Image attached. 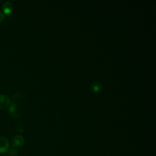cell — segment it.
Segmentation results:
<instances>
[{
  "label": "cell",
  "mask_w": 156,
  "mask_h": 156,
  "mask_svg": "<svg viewBox=\"0 0 156 156\" xmlns=\"http://www.w3.org/2000/svg\"><path fill=\"white\" fill-rule=\"evenodd\" d=\"M10 115L14 118H18L21 115V108L20 107L15 104V103H11L9 109Z\"/></svg>",
  "instance_id": "obj_1"
},
{
  "label": "cell",
  "mask_w": 156,
  "mask_h": 156,
  "mask_svg": "<svg viewBox=\"0 0 156 156\" xmlns=\"http://www.w3.org/2000/svg\"><path fill=\"white\" fill-rule=\"evenodd\" d=\"M24 143V138L20 135H15L11 138L10 144L14 148L21 147Z\"/></svg>",
  "instance_id": "obj_2"
},
{
  "label": "cell",
  "mask_w": 156,
  "mask_h": 156,
  "mask_svg": "<svg viewBox=\"0 0 156 156\" xmlns=\"http://www.w3.org/2000/svg\"><path fill=\"white\" fill-rule=\"evenodd\" d=\"M10 144L8 140L4 136H0V154H5L8 152Z\"/></svg>",
  "instance_id": "obj_3"
},
{
  "label": "cell",
  "mask_w": 156,
  "mask_h": 156,
  "mask_svg": "<svg viewBox=\"0 0 156 156\" xmlns=\"http://www.w3.org/2000/svg\"><path fill=\"white\" fill-rule=\"evenodd\" d=\"M9 98L4 94H0V109H4L10 104Z\"/></svg>",
  "instance_id": "obj_4"
},
{
  "label": "cell",
  "mask_w": 156,
  "mask_h": 156,
  "mask_svg": "<svg viewBox=\"0 0 156 156\" xmlns=\"http://www.w3.org/2000/svg\"><path fill=\"white\" fill-rule=\"evenodd\" d=\"M2 9L4 13L6 15H10L11 14V13L12 12V9H13L12 4L9 1H5L3 4V5L2 6Z\"/></svg>",
  "instance_id": "obj_5"
},
{
  "label": "cell",
  "mask_w": 156,
  "mask_h": 156,
  "mask_svg": "<svg viewBox=\"0 0 156 156\" xmlns=\"http://www.w3.org/2000/svg\"><path fill=\"white\" fill-rule=\"evenodd\" d=\"M18 152L15 148L11 149L10 150H9L8 152V156H18Z\"/></svg>",
  "instance_id": "obj_6"
},
{
  "label": "cell",
  "mask_w": 156,
  "mask_h": 156,
  "mask_svg": "<svg viewBox=\"0 0 156 156\" xmlns=\"http://www.w3.org/2000/svg\"><path fill=\"white\" fill-rule=\"evenodd\" d=\"M16 130H17L19 132H23V126H22L21 124H18L17 125V126H16Z\"/></svg>",
  "instance_id": "obj_7"
},
{
  "label": "cell",
  "mask_w": 156,
  "mask_h": 156,
  "mask_svg": "<svg viewBox=\"0 0 156 156\" xmlns=\"http://www.w3.org/2000/svg\"><path fill=\"white\" fill-rule=\"evenodd\" d=\"M4 18H5V16L4 13L0 11V22L4 20Z\"/></svg>",
  "instance_id": "obj_8"
},
{
  "label": "cell",
  "mask_w": 156,
  "mask_h": 156,
  "mask_svg": "<svg viewBox=\"0 0 156 156\" xmlns=\"http://www.w3.org/2000/svg\"><path fill=\"white\" fill-rule=\"evenodd\" d=\"M1 2V0H0V2Z\"/></svg>",
  "instance_id": "obj_9"
}]
</instances>
